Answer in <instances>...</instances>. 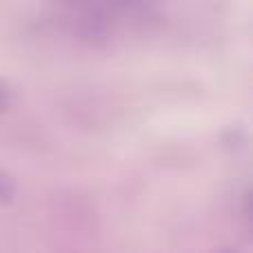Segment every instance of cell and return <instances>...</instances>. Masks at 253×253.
Here are the masks:
<instances>
[{
	"instance_id": "obj_1",
	"label": "cell",
	"mask_w": 253,
	"mask_h": 253,
	"mask_svg": "<svg viewBox=\"0 0 253 253\" xmlns=\"http://www.w3.org/2000/svg\"><path fill=\"white\" fill-rule=\"evenodd\" d=\"M0 102H2V89H0Z\"/></svg>"
}]
</instances>
